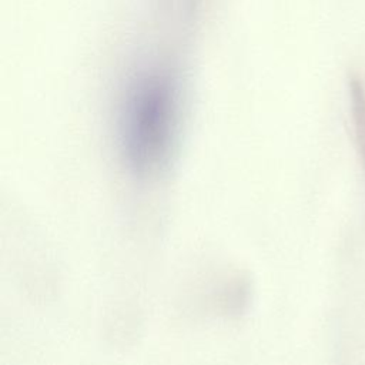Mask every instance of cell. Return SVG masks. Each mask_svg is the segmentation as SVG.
I'll use <instances>...</instances> for the list:
<instances>
[{
	"label": "cell",
	"mask_w": 365,
	"mask_h": 365,
	"mask_svg": "<svg viewBox=\"0 0 365 365\" xmlns=\"http://www.w3.org/2000/svg\"><path fill=\"white\" fill-rule=\"evenodd\" d=\"M181 124L178 88L167 71L137 74L124 91L117 141L125 168L137 178L163 174L174 155Z\"/></svg>",
	"instance_id": "obj_1"
},
{
	"label": "cell",
	"mask_w": 365,
	"mask_h": 365,
	"mask_svg": "<svg viewBox=\"0 0 365 365\" xmlns=\"http://www.w3.org/2000/svg\"><path fill=\"white\" fill-rule=\"evenodd\" d=\"M348 94L354 140L365 170V81L356 71H352L348 77Z\"/></svg>",
	"instance_id": "obj_2"
}]
</instances>
